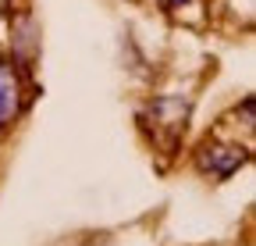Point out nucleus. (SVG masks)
<instances>
[{"label": "nucleus", "mask_w": 256, "mask_h": 246, "mask_svg": "<svg viewBox=\"0 0 256 246\" xmlns=\"http://www.w3.org/2000/svg\"><path fill=\"white\" fill-rule=\"evenodd\" d=\"M25 82H22V68L18 61L0 57V129H11L22 107H25Z\"/></svg>", "instance_id": "nucleus-1"}, {"label": "nucleus", "mask_w": 256, "mask_h": 246, "mask_svg": "<svg viewBox=\"0 0 256 246\" xmlns=\"http://www.w3.org/2000/svg\"><path fill=\"white\" fill-rule=\"evenodd\" d=\"M246 161V153L235 150V146H220V143H206L200 150V168L210 171L214 178H228L232 171H238Z\"/></svg>", "instance_id": "nucleus-2"}, {"label": "nucleus", "mask_w": 256, "mask_h": 246, "mask_svg": "<svg viewBox=\"0 0 256 246\" xmlns=\"http://www.w3.org/2000/svg\"><path fill=\"white\" fill-rule=\"evenodd\" d=\"M164 4H168V8H174V4H185V0H164Z\"/></svg>", "instance_id": "nucleus-3"}, {"label": "nucleus", "mask_w": 256, "mask_h": 246, "mask_svg": "<svg viewBox=\"0 0 256 246\" xmlns=\"http://www.w3.org/2000/svg\"><path fill=\"white\" fill-rule=\"evenodd\" d=\"M0 132H4V129H0Z\"/></svg>", "instance_id": "nucleus-4"}]
</instances>
